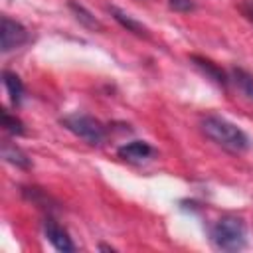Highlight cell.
<instances>
[{
  "instance_id": "1",
  "label": "cell",
  "mask_w": 253,
  "mask_h": 253,
  "mask_svg": "<svg viewBox=\"0 0 253 253\" xmlns=\"http://www.w3.org/2000/svg\"><path fill=\"white\" fill-rule=\"evenodd\" d=\"M202 132L213 140L215 144L223 146L229 152H243L251 146L249 136L231 121L219 117V115H206L200 123Z\"/></svg>"
},
{
  "instance_id": "2",
  "label": "cell",
  "mask_w": 253,
  "mask_h": 253,
  "mask_svg": "<svg viewBox=\"0 0 253 253\" xmlns=\"http://www.w3.org/2000/svg\"><path fill=\"white\" fill-rule=\"evenodd\" d=\"M210 237L215 249L219 251H239L245 247L247 241V227L245 221L237 215H221L210 229Z\"/></svg>"
},
{
  "instance_id": "3",
  "label": "cell",
  "mask_w": 253,
  "mask_h": 253,
  "mask_svg": "<svg viewBox=\"0 0 253 253\" xmlns=\"http://www.w3.org/2000/svg\"><path fill=\"white\" fill-rule=\"evenodd\" d=\"M61 125L69 132H73L75 136L85 140L87 144H103L105 138H107V126L99 119H95L91 115H85V113L65 115L61 119Z\"/></svg>"
},
{
  "instance_id": "4",
  "label": "cell",
  "mask_w": 253,
  "mask_h": 253,
  "mask_svg": "<svg viewBox=\"0 0 253 253\" xmlns=\"http://www.w3.org/2000/svg\"><path fill=\"white\" fill-rule=\"evenodd\" d=\"M28 38H30L28 30L20 22H16L8 16H2V20H0V49H2V53L22 47L28 42Z\"/></svg>"
},
{
  "instance_id": "5",
  "label": "cell",
  "mask_w": 253,
  "mask_h": 253,
  "mask_svg": "<svg viewBox=\"0 0 253 253\" xmlns=\"http://www.w3.org/2000/svg\"><path fill=\"white\" fill-rule=\"evenodd\" d=\"M43 235H45V239H47L57 251H63V253L75 251V245H73L69 233H67L53 217H49V215L43 219Z\"/></svg>"
},
{
  "instance_id": "6",
  "label": "cell",
  "mask_w": 253,
  "mask_h": 253,
  "mask_svg": "<svg viewBox=\"0 0 253 253\" xmlns=\"http://www.w3.org/2000/svg\"><path fill=\"white\" fill-rule=\"evenodd\" d=\"M109 14L113 16V20L121 26V28H125L126 32H130V34H134V36H138V38H148L150 34H148V28L142 24V22H138V20H134L130 14H126L125 10H121V8H117V6H109Z\"/></svg>"
},
{
  "instance_id": "7",
  "label": "cell",
  "mask_w": 253,
  "mask_h": 253,
  "mask_svg": "<svg viewBox=\"0 0 253 253\" xmlns=\"http://www.w3.org/2000/svg\"><path fill=\"white\" fill-rule=\"evenodd\" d=\"M190 59H192V63H194V65H196L204 75H208L211 81H215V83H217V85H221V87H227L229 79H227L225 71H223L221 67H217L213 61L206 59L204 55H196V53H192V55H190Z\"/></svg>"
},
{
  "instance_id": "8",
  "label": "cell",
  "mask_w": 253,
  "mask_h": 253,
  "mask_svg": "<svg viewBox=\"0 0 253 253\" xmlns=\"http://www.w3.org/2000/svg\"><path fill=\"white\" fill-rule=\"evenodd\" d=\"M152 146L144 140H132V142H126L123 144L117 154L123 158V160H128V162H142L144 158H148L152 154Z\"/></svg>"
},
{
  "instance_id": "9",
  "label": "cell",
  "mask_w": 253,
  "mask_h": 253,
  "mask_svg": "<svg viewBox=\"0 0 253 253\" xmlns=\"http://www.w3.org/2000/svg\"><path fill=\"white\" fill-rule=\"evenodd\" d=\"M69 10L75 14V18H77V22L79 24H83L87 30H95V32H103V24L83 6V4H77L75 0H69Z\"/></svg>"
},
{
  "instance_id": "10",
  "label": "cell",
  "mask_w": 253,
  "mask_h": 253,
  "mask_svg": "<svg viewBox=\"0 0 253 253\" xmlns=\"http://www.w3.org/2000/svg\"><path fill=\"white\" fill-rule=\"evenodd\" d=\"M2 156H4L6 162H10L18 168H30L32 166V160L28 158V154L22 148H18L16 144L8 142V140H4V144H2Z\"/></svg>"
},
{
  "instance_id": "11",
  "label": "cell",
  "mask_w": 253,
  "mask_h": 253,
  "mask_svg": "<svg viewBox=\"0 0 253 253\" xmlns=\"http://www.w3.org/2000/svg\"><path fill=\"white\" fill-rule=\"evenodd\" d=\"M22 194H24V198H28L30 202H34L36 206H40L43 210H53V206H57L55 200L45 190H42L38 186H28V188L22 190Z\"/></svg>"
},
{
  "instance_id": "12",
  "label": "cell",
  "mask_w": 253,
  "mask_h": 253,
  "mask_svg": "<svg viewBox=\"0 0 253 253\" xmlns=\"http://www.w3.org/2000/svg\"><path fill=\"white\" fill-rule=\"evenodd\" d=\"M2 77H4V85H6V89H8V95H10L12 105H20L22 95H24V85H22V79L18 77V73L8 71V69L2 73Z\"/></svg>"
},
{
  "instance_id": "13",
  "label": "cell",
  "mask_w": 253,
  "mask_h": 253,
  "mask_svg": "<svg viewBox=\"0 0 253 253\" xmlns=\"http://www.w3.org/2000/svg\"><path fill=\"white\" fill-rule=\"evenodd\" d=\"M231 77H233L235 85L239 87V91H241L245 97L253 99V75H251L249 71L241 69V67H233V69H231Z\"/></svg>"
},
{
  "instance_id": "14",
  "label": "cell",
  "mask_w": 253,
  "mask_h": 253,
  "mask_svg": "<svg viewBox=\"0 0 253 253\" xmlns=\"http://www.w3.org/2000/svg\"><path fill=\"white\" fill-rule=\"evenodd\" d=\"M2 126H4L10 134H16V136H20V134H24V132H26L24 123H22L16 115H10L6 109H2Z\"/></svg>"
},
{
  "instance_id": "15",
  "label": "cell",
  "mask_w": 253,
  "mask_h": 253,
  "mask_svg": "<svg viewBox=\"0 0 253 253\" xmlns=\"http://www.w3.org/2000/svg\"><path fill=\"white\" fill-rule=\"evenodd\" d=\"M168 6L174 12H184V14L196 10V2L194 0H168Z\"/></svg>"
},
{
  "instance_id": "16",
  "label": "cell",
  "mask_w": 253,
  "mask_h": 253,
  "mask_svg": "<svg viewBox=\"0 0 253 253\" xmlns=\"http://www.w3.org/2000/svg\"><path fill=\"white\" fill-rule=\"evenodd\" d=\"M239 12L243 14V18L253 26V0H243L239 4Z\"/></svg>"
},
{
  "instance_id": "17",
  "label": "cell",
  "mask_w": 253,
  "mask_h": 253,
  "mask_svg": "<svg viewBox=\"0 0 253 253\" xmlns=\"http://www.w3.org/2000/svg\"><path fill=\"white\" fill-rule=\"evenodd\" d=\"M99 249H103V251H115V249L109 247V245H99Z\"/></svg>"
}]
</instances>
